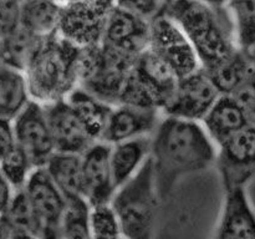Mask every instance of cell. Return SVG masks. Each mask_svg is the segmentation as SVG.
I'll use <instances>...</instances> for the list:
<instances>
[{"mask_svg": "<svg viewBox=\"0 0 255 239\" xmlns=\"http://www.w3.org/2000/svg\"><path fill=\"white\" fill-rule=\"evenodd\" d=\"M44 167L65 198H84L81 154L55 152Z\"/></svg>", "mask_w": 255, "mask_h": 239, "instance_id": "22", "label": "cell"}, {"mask_svg": "<svg viewBox=\"0 0 255 239\" xmlns=\"http://www.w3.org/2000/svg\"><path fill=\"white\" fill-rule=\"evenodd\" d=\"M31 101L24 71L0 64V119L12 121Z\"/></svg>", "mask_w": 255, "mask_h": 239, "instance_id": "21", "label": "cell"}, {"mask_svg": "<svg viewBox=\"0 0 255 239\" xmlns=\"http://www.w3.org/2000/svg\"><path fill=\"white\" fill-rule=\"evenodd\" d=\"M197 1L213 7H226L227 0H197Z\"/></svg>", "mask_w": 255, "mask_h": 239, "instance_id": "37", "label": "cell"}, {"mask_svg": "<svg viewBox=\"0 0 255 239\" xmlns=\"http://www.w3.org/2000/svg\"><path fill=\"white\" fill-rule=\"evenodd\" d=\"M151 21L112 6L100 44L125 56L137 59L148 47Z\"/></svg>", "mask_w": 255, "mask_h": 239, "instance_id": "10", "label": "cell"}, {"mask_svg": "<svg viewBox=\"0 0 255 239\" xmlns=\"http://www.w3.org/2000/svg\"><path fill=\"white\" fill-rule=\"evenodd\" d=\"M57 1H60V2H61V4H64V2L70 1V0H57Z\"/></svg>", "mask_w": 255, "mask_h": 239, "instance_id": "40", "label": "cell"}, {"mask_svg": "<svg viewBox=\"0 0 255 239\" xmlns=\"http://www.w3.org/2000/svg\"><path fill=\"white\" fill-rule=\"evenodd\" d=\"M62 4L57 0H22L19 25L39 39L57 34Z\"/></svg>", "mask_w": 255, "mask_h": 239, "instance_id": "19", "label": "cell"}, {"mask_svg": "<svg viewBox=\"0 0 255 239\" xmlns=\"http://www.w3.org/2000/svg\"><path fill=\"white\" fill-rule=\"evenodd\" d=\"M16 144L26 153L35 168L44 167L55 153L54 139L44 105L31 101L12 120Z\"/></svg>", "mask_w": 255, "mask_h": 239, "instance_id": "9", "label": "cell"}, {"mask_svg": "<svg viewBox=\"0 0 255 239\" xmlns=\"http://www.w3.org/2000/svg\"><path fill=\"white\" fill-rule=\"evenodd\" d=\"M16 1H19V2H21V1H22V0H16Z\"/></svg>", "mask_w": 255, "mask_h": 239, "instance_id": "41", "label": "cell"}, {"mask_svg": "<svg viewBox=\"0 0 255 239\" xmlns=\"http://www.w3.org/2000/svg\"><path fill=\"white\" fill-rule=\"evenodd\" d=\"M55 152L82 154L96 141L87 133L66 100L45 106Z\"/></svg>", "mask_w": 255, "mask_h": 239, "instance_id": "14", "label": "cell"}, {"mask_svg": "<svg viewBox=\"0 0 255 239\" xmlns=\"http://www.w3.org/2000/svg\"><path fill=\"white\" fill-rule=\"evenodd\" d=\"M84 198L90 207L110 203L115 191L110 164V144L102 141L92 143L81 154Z\"/></svg>", "mask_w": 255, "mask_h": 239, "instance_id": "11", "label": "cell"}, {"mask_svg": "<svg viewBox=\"0 0 255 239\" xmlns=\"http://www.w3.org/2000/svg\"><path fill=\"white\" fill-rule=\"evenodd\" d=\"M162 112L152 107L119 104L111 110L101 141L115 144L126 139L151 136L156 129Z\"/></svg>", "mask_w": 255, "mask_h": 239, "instance_id": "12", "label": "cell"}, {"mask_svg": "<svg viewBox=\"0 0 255 239\" xmlns=\"http://www.w3.org/2000/svg\"><path fill=\"white\" fill-rule=\"evenodd\" d=\"M122 239H124V238H122Z\"/></svg>", "mask_w": 255, "mask_h": 239, "instance_id": "42", "label": "cell"}, {"mask_svg": "<svg viewBox=\"0 0 255 239\" xmlns=\"http://www.w3.org/2000/svg\"><path fill=\"white\" fill-rule=\"evenodd\" d=\"M40 239H62L61 236H60L59 228H44L41 236H40Z\"/></svg>", "mask_w": 255, "mask_h": 239, "instance_id": "35", "label": "cell"}, {"mask_svg": "<svg viewBox=\"0 0 255 239\" xmlns=\"http://www.w3.org/2000/svg\"><path fill=\"white\" fill-rule=\"evenodd\" d=\"M206 71L222 95H232L248 79L253 70L246 51L239 49L226 60Z\"/></svg>", "mask_w": 255, "mask_h": 239, "instance_id": "23", "label": "cell"}, {"mask_svg": "<svg viewBox=\"0 0 255 239\" xmlns=\"http://www.w3.org/2000/svg\"><path fill=\"white\" fill-rule=\"evenodd\" d=\"M246 54H247V57H248V60H249V64H251V66H252V70H253L254 74H255V45H253L251 49L246 50Z\"/></svg>", "mask_w": 255, "mask_h": 239, "instance_id": "38", "label": "cell"}, {"mask_svg": "<svg viewBox=\"0 0 255 239\" xmlns=\"http://www.w3.org/2000/svg\"><path fill=\"white\" fill-rule=\"evenodd\" d=\"M114 0H70L62 4L57 34L79 47L99 45Z\"/></svg>", "mask_w": 255, "mask_h": 239, "instance_id": "5", "label": "cell"}, {"mask_svg": "<svg viewBox=\"0 0 255 239\" xmlns=\"http://www.w3.org/2000/svg\"><path fill=\"white\" fill-rule=\"evenodd\" d=\"M241 109L243 110L249 124L255 126V74L249 75L248 79L232 94Z\"/></svg>", "mask_w": 255, "mask_h": 239, "instance_id": "31", "label": "cell"}, {"mask_svg": "<svg viewBox=\"0 0 255 239\" xmlns=\"http://www.w3.org/2000/svg\"><path fill=\"white\" fill-rule=\"evenodd\" d=\"M11 231L41 236L44 227L35 214L29 198L24 189H17L12 193L4 216L1 217Z\"/></svg>", "mask_w": 255, "mask_h": 239, "instance_id": "25", "label": "cell"}, {"mask_svg": "<svg viewBox=\"0 0 255 239\" xmlns=\"http://www.w3.org/2000/svg\"><path fill=\"white\" fill-rule=\"evenodd\" d=\"M221 95L211 76L201 67L178 80L173 96L162 115L201 122Z\"/></svg>", "mask_w": 255, "mask_h": 239, "instance_id": "8", "label": "cell"}, {"mask_svg": "<svg viewBox=\"0 0 255 239\" xmlns=\"http://www.w3.org/2000/svg\"><path fill=\"white\" fill-rule=\"evenodd\" d=\"M216 239H255V213L244 187L226 189Z\"/></svg>", "mask_w": 255, "mask_h": 239, "instance_id": "15", "label": "cell"}, {"mask_svg": "<svg viewBox=\"0 0 255 239\" xmlns=\"http://www.w3.org/2000/svg\"><path fill=\"white\" fill-rule=\"evenodd\" d=\"M12 193H14V189L11 188L9 182L5 179L1 171H0V218L4 216L5 211H6L7 206H9L10 199L12 197Z\"/></svg>", "mask_w": 255, "mask_h": 239, "instance_id": "34", "label": "cell"}, {"mask_svg": "<svg viewBox=\"0 0 255 239\" xmlns=\"http://www.w3.org/2000/svg\"><path fill=\"white\" fill-rule=\"evenodd\" d=\"M66 102L94 141H101L112 105L77 86L67 95Z\"/></svg>", "mask_w": 255, "mask_h": 239, "instance_id": "20", "label": "cell"}, {"mask_svg": "<svg viewBox=\"0 0 255 239\" xmlns=\"http://www.w3.org/2000/svg\"><path fill=\"white\" fill-rule=\"evenodd\" d=\"M169 0H114L115 6L128 11L147 21L163 14Z\"/></svg>", "mask_w": 255, "mask_h": 239, "instance_id": "30", "label": "cell"}, {"mask_svg": "<svg viewBox=\"0 0 255 239\" xmlns=\"http://www.w3.org/2000/svg\"><path fill=\"white\" fill-rule=\"evenodd\" d=\"M149 158L159 196H164L184 176L216 164L217 146L199 121L162 115L151 134Z\"/></svg>", "mask_w": 255, "mask_h": 239, "instance_id": "1", "label": "cell"}, {"mask_svg": "<svg viewBox=\"0 0 255 239\" xmlns=\"http://www.w3.org/2000/svg\"><path fill=\"white\" fill-rule=\"evenodd\" d=\"M201 123L217 147L249 124L243 110L232 95H221L201 120Z\"/></svg>", "mask_w": 255, "mask_h": 239, "instance_id": "17", "label": "cell"}, {"mask_svg": "<svg viewBox=\"0 0 255 239\" xmlns=\"http://www.w3.org/2000/svg\"><path fill=\"white\" fill-rule=\"evenodd\" d=\"M148 49L163 60L179 79L201 69L191 42L164 12L151 21Z\"/></svg>", "mask_w": 255, "mask_h": 239, "instance_id": "6", "label": "cell"}, {"mask_svg": "<svg viewBox=\"0 0 255 239\" xmlns=\"http://www.w3.org/2000/svg\"><path fill=\"white\" fill-rule=\"evenodd\" d=\"M16 146L12 121L0 119V159L4 158Z\"/></svg>", "mask_w": 255, "mask_h": 239, "instance_id": "33", "label": "cell"}, {"mask_svg": "<svg viewBox=\"0 0 255 239\" xmlns=\"http://www.w3.org/2000/svg\"><path fill=\"white\" fill-rule=\"evenodd\" d=\"M41 40L19 25L12 31L2 35L0 64L24 71Z\"/></svg>", "mask_w": 255, "mask_h": 239, "instance_id": "24", "label": "cell"}, {"mask_svg": "<svg viewBox=\"0 0 255 239\" xmlns=\"http://www.w3.org/2000/svg\"><path fill=\"white\" fill-rule=\"evenodd\" d=\"M34 168L29 157L17 144L4 158L0 159V171L14 191L24 188Z\"/></svg>", "mask_w": 255, "mask_h": 239, "instance_id": "28", "label": "cell"}, {"mask_svg": "<svg viewBox=\"0 0 255 239\" xmlns=\"http://www.w3.org/2000/svg\"><path fill=\"white\" fill-rule=\"evenodd\" d=\"M151 136L126 139L110 144V164L115 188L131 179L148 161Z\"/></svg>", "mask_w": 255, "mask_h": 239, "instance_id": "18", "label": "cell"}, {"mask_svg": "<svg viewBox=\"0 0 255 239\" xmlns=\"http://www.w3.org/2000/svg\"><path fill=\"white\" fill-rule=\"evenodd\" d=\"M90 206L86 199H67V207L60 223L59 232L62 239H92L89 223Z\"/></svg>", "mask_w": 255, "mask_h": 239, "instance_id": "27", "label": "cell"}, {"mask_svg": "<svg viewBox=\"0 0 255 239\" xmlns=\"http://www.w3.org/2000/svg\"><path fill=\"white\" fill-rule=\"evenodd\" d=\"M9 239H40V237L34 236V234L30 233H25V232L11 231Z\"/></svg>", "mask_w": 255, "mask_h": 239, "instance_id": "36", "label": "cell"}, {"mask_svg": "<svg viewBox=\"0 0 255 239\" xmlns=\"http://www.w3.org/2000/svg\"><path fill=\"white\" fill-rule=\"evenodd\" d=\"M89 223L92 239H122L119 219L110 203L90 207Z\"/></svg>", "mask_w": 255, "mask_h": 239, "instance_id": "29", "label": "cell"}, {"mask_svg": "<svg viewBox=\"0 0 255 239\" xmlns=\"http://www.w3.org/2000/svg\"><path fill=\"white\" fill-rule=\"evenodd\" d=\"M1 42H2V34L0 31V56H1Z\"/></svg>", "mask_w": 255, "mask_h": 239, "instance_id": "39", "label": "cell"}, {"mask_svg": "<svg viewBox=\"0 0 255 239\" xmlns=\"http://www.w3.org/2000/svg\"><path fill=\"white\" fill-rule=\"evenodd\" d=\"M164 14L186 35L202 69L216 66L239 50L226 7L208 6L197 0H169Z\"/></svg>", "mask_w": 255, "mask_h": 239, "instance_id": "2", "label": "cell"}, {"mask_svg": "<svg viewBox=\"0 0 255 239\" xmlns=\"http://www.w3.org/2000/svg\"><path fill=\"white\" fill-rule=\"evenodd\" d=\"M132 72L151 94L161 112L163 111L173 96L179 80L173 70L147 47L137 56Z\"/></svg>", "mask_w": 255, "mask_h": 239, "instance_id": "16", "label": "cell"}, {"mask_svg": "<svg viewBox=\"0 0 255 239\" xmlns=\"http://www.w3.org/2000/svg\"><path fill=\"white\" fill-rule=\"evenodd\" d=\"M216 164L224 188L246 187L255 176V126L247 124L217 147Z\"/></svg>", "mask_w": 255, "mask_h": 239, "instance_id": "7", "label": "cell"}, {"mask_svg": "<svg viewBox=\"0 0 255 239\" xmlns=\"http://www.w3.org/2000/svg\"><path fill=\"white\" fill-rule=\"evenodd\" d=\"M159 197L153 167L148 158L131 179L115 191L110 201L119 219L122 238H153Z\"/></svg>", "mask_w": 255, "mask_h": 239, "instance_id": "4", "label": "cell"}, {"mask_svg": "<svg viewBox=\"0 0 255 239\" xmlns=\"http://www.w3.org/2000/svg\"><path fill=\"white\" fill-rule=\"evenodd\" d=\"M20 2L16 0H0V31L2 35L19 26Z\"/></svg>", "mask_w": 255, "mask_h": 239, "instance_id": "32", "label": "cell"}, {"mask_svg": "<svg viewBox=\"0 0 255 239\" xmlns=\"http://www.w3.org/2000/svg\"><path fill=\"white\" fill-rule=\"evenodd\" d=\"M226 9L233 22L239 49H251L255 45V0H227Z\"/></svg>", "mask_w": 255, "mask_h": 239, "instance_id": "26", "label": "cell"}, {"mask_svg": "<svg viewBox=\"0 0 255 239\" xmlns=\"http://www.w3.org/2000/svg\"><path fill=\"white\" fill-rule=\"evenodd\" d=\"M22 189L42 227L59 228L66 211L67 199L57 188L45 167L32 169Z\"/></svg>", "mask_w": 255, "mask_h": 239, "instance_id": "13", "label": "cell"}, {"mask_svg": "<svg viewBox=\"0 0 255 239\" xmlns=\"http://www.w3.org/2000/svg\"><path fill=\"white\" fill-rule=\"evenodd\" d=\"M81 47L55 34L42 39L24 70L32 101H61L79 86Z\"/></svg>", "mask_w": 255, "mask_h": 239, "instance_id": "3", "label": "cell"}]
</instances>
